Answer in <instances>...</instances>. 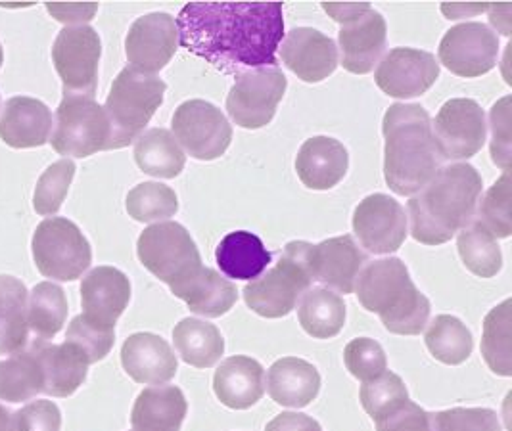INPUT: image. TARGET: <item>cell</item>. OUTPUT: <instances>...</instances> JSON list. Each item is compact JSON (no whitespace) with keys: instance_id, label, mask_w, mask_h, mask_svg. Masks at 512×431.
<instances>
[{"instance_id":"1","label":"cell","mask_w":512,"mask_h":431,"mask_svg":"<svg viewBox=\"0 0 512 431\" xmlns=\"http://www.w3.org/2000/svg\"><path fill=\"white\" fill-rule=\"evenodd\" d=\"M175 23L179 45L225 75L277 66L280 2H190Z\"/></svg>"},{"instance_id":"2","label":"cell","mask_w":512,"mask_h":431,"mask_svg":"<svg viewBox=\"0 0 512 431\" xmlns=\"http://www.w3.org/2000/svg\"><path fill=\"white\" fill-rule=\"evenodd\" d=\"M484 182L470 163H451L409 200L411 236L424 246H442L470 225Z\"/></svg>"},{"instance_id":"3","label":"cell","mask_w":512,"mask_h":431,"mask_svg":"<svg viewBox=\"0 0 512 431\" xmlns=\"http://www.w3.org/2000/svg\"><path fill=\"white\" fill-rule=\"evenodd\" d=\"M384 179L397 196L420 192L442 167L432 119L419 104H394L384 115Z\"/></svg>"},{"instance_id":"4","label":"cell","mask_w":512,"mask_h":431,"mask_svg":"<svg viewBox=\"0 0 512 431\" xmlns=\"http://www.w3.org/2000/svg\"><path fill=\"white\" fill-rule=\"evenodd\" d=\"M359 303L376 313L384 328L397 336H417L430 318V301L411 280L409 269L397 257L369 263L355 282Z\"/></svg>"},{"instance_id":"5","label":"cell","mask_w":512,"mask_h":431,"mask_svg":"<svg viewBox=\"0 0 512 431\" xmlns=\"http://www.w3.org/2000/svg\"><path fill=\"white\" fill-rule=\"evenodd\" d=\"M165 89L167 85L156 75H146L131 66L119 71L104 106L110 121L108 150L127 148L142 135L160 110Z\"/></svg>"},{"instance_id":"6","label":"cell","mask_w":512,"mask_h":431,"mask_svg":"<svg viewBox=\"0 0 512 431\" xmlns=\"http://www.w3.org/2000/svg\"><path fill=\"white\" fill-rule=\"evenodd\" d=\"M309 242H290L280 251L279 263L244 286L246 305L263 318L288 317L313 284Z\"/></svg>"},{"instance_id":"7","label":"cell","mask_w":512,"mask_h":431,"mask_svg":"<svg viewBox=\"0 0 512 431\" xmlns=\"http://www.w3.org/2000/svg\"><path fill=\"white\" fill-rule=\"evenodd\" d=\"M326 14L340 23L338 43L342 66L355 75H367L382 58L388 43V25L369 2H323Z\"/></svg>"},{"instance_id":"8","label":"cell","mask_w":512,"mask_h":431,"mask_svg":"<svg viewBox=\"0 0 512 431\" xmlns=\"http://www.w3.org/2000/svg\"><path fill=\"white\" fill-rule=\"evenodd\" d=\"M108 142L110 121L94 96L64 92L56 110L54 135L50 138L54 152L70 158H89L108 150Z\"/></svg>"},{"instance_id":"9","label":"cell","mask_w":512,"mask_h":431,"mask_svg":"<svg viewBox=\"0 0 512 431\" xmlns=\"http://www.w3.org/2000/svg\"><path fill=\"white\" fill-rule=\"evenodd\" d=\"M31 251L39 273L60 282L81 278L93 263L89 240L66 217L45 219L33 234Z\"/></svg>"},{"instance_id":"10","label":"cell","mask_w":512,"mask_h":431,"mask_svg":"<svg viewBox=\"0 0 512 431\" xmlns=\"http://www.w3.org/2000/svg\"><path fill=\"white\" fill-rule=\"evenodd\" d=\"M140 263L169 288L202 267V257L190 232L179 223L146 228L137 242Z\"/></svg>"},{"instance_id":"11","label":"cell","mask_w":512,"mask_h":431,"mask_svg":"<svg viewBox=\"0 0 512 431\" xmlns=\"http://www.w3.org/2000/svg\"><path fill=\"white\" fill-rule=\"evenodd\" d=\"M288 87L279 66L257 68L236 75L227 96V112L242 129H261L273 121Z\"/></svg>"},{"instance_id":"12","label":"cell","mask_w":512,"mask_h":431,"mask_svg":"<svg viewBox=\"0 0 512 431\" xmlns=\"http://www.w3.org/2000/svg\"><path fill=\"white\" fill-rule=\"evenodd\" d=\"M171 127L188 156L200 161L221 158L233 140L229 119L206 100L183 102L173 114Z\"/></svg>"},{"instance_id":"13","label":"cell","mask_w":512,"mask_h":431,"mask_svg":"<svg viewBox=\"0 0 512 431\" xmlns=\"http://www.w3.org/2000/svg\"><path fill=\"white\" fill-rule=\"evenodd\" d=\"M100 56L102 43L96 29L89 25L62 29L52 46V62L64 83V92L94 96Z\"/></svg>"},{"instance_id":"14","label":"cell","mask_w":512,"mask_h":431,"mask_svg":"<svg viewBox=\"0 0 512 431\" xmlns=\"http://www.w3.org/2000/svg\"><path fill=\"white\" fill-rule=\"evenodd\" d=\"M432 133L443 159L472 158L486 144V114L472 98H451L432 121Z\"/></svg>"},{"instance_id":"15","label":"cell","mask_w":512,"mask_h":431,"mask_svg":"<svg viewBox=\"0 0 512 431\" xmlns=\"http://www.w3.org/2000/svg\"><path fill=\"white\" fill-rule=\"evenodd\" d=\"M438 52L440 62L451 73L474 79L495 68L499 58V37L486 23H459L443 35Z\"/></svg>"},{"instance_id":"16","label":"cell","mask_w":512,"mask_h":431,"mask_svg":"<svg viewBox=\"0 0 512 431\" xmlns=\"http://www.w3.org/2000/svg\"><path fill=\"white\" fill-rule=\"evenodd\" d=\"M353 232L369 253L390 255L407 238L405 209L386 194H371L353 211Z\"/></svg>"},{"instance_id":"17","label":"cell","mask_w":512,"mask_h":431,"mask_svg":"<svg viewBox=\"0 0 512 431\" xmlns=\"http://www.w3.org/2000/svg\"><path fill=\"white\" fill-rule=\"evenodd\" d=\"M440 77V64L434 54L399 46L390 50L374 71L378 89L392 98H415L430 91Z\"/></svg>"},{"instance_id":"18","label":"cell","mask_w":512,"mask_h":431,"mask_svg":"<svg viewBox=\"0 0 512 431\" xmlns=\"http://www.w3.org/2000/svg\"><path fill=\"white\" fill-rule=\"evenodd\" d=\"M179 46L175 18L165 12H152L131 25L125 39V54L131 68L146 75L162 71Z\"/></svg>"},{"instance_id":"19","label":"cell","mask_w":512,"mask_h":431,"mask_svg":"<svg viewBox=\"0 0 512 431\" xmlns=\"http://www.w3.org/2000/svg\"><path fill=\"white\" fill-rule=\"evenodd\" d=\"M284 66L305 83H321L338 68V46L313 27H296L279 46Z\"/></svg>"},{"instance_id":"20","label":"cell","mask_w":512,"mask_h":431,"mask_svg":"<svg viewBox=\"0 0 512 431\" xmlns=\"http://www.w3.org/2000/svg\"><path fill=\"white\" fill-rule=\"evenodd\" d=\"M367 263V255L355 244L353 236L344 234L328 238L325 242L309 248V269L313 282H321L340 294H351L355 290L357 276Z\"/></svg>"},{"instance_id":"21","label":"cell","mask_w":512,"mask_h":431,"mask_svg":"<svg viewBox=\"0 0 512 431\" xmlns=\"http://www.w3.org/2000/svg\"><path fill=\"white\" fill-rule=\"evenodd\" d=\"M131 299V282L116 267H96L81 282L83 317L100 328L116 330Z\"/></svg>"},{"instance_id":"22","label":"cell","mask_w":512,"mask_h":431,"mask_svg":"<svg viewBox=\"0 0 512 431\" xmlns=\"http://www.w3.org/2000/svg\"><path fill=\"white\" fill-rule=\"evenodd\" d=\"M29 347L43 372V393L64 399L85 384L91 363L77 345L70 341L54 345L47 340H33Z\"/></svg>"},{"instance_id":"23","label":"cell","mask_w":512,"mask_h":431,"mask_svg":"<svg viewBox=\"0 0 512 431\" xmlns=\"http://www.w3.org/2000/svg\"><path fill=\"white\" fill-rule=\"evenodd\" d=\"M123 370L137 382L146 386H162L173 380L179 363L162 336L139 332L129 336L121 347Z\"/></svg>"},{"instance_id":"24","label":"cell","mask_w":512,"mask_h":431,"mask_svg":"<svg viewBox=\"0 0 512 431\" xmlns=\"http://www.w3.org/2000/svg\"><path fill=\"white\" fill-rule=\"evenodd\" d=\"M52 114L47 104L31 96H14L0 115V140L10 148L25 150L47 144Z\"/></svg>"},{"instance_id":"25","label":"cell","mask_w":512,"mask_h":431,"mask_svg":"<svg viewBox=\"0 0 512 431\" xmlns=\"http://www.w3.org/2000/svg\"><path fill=\"white\" fill-rule=\"evenodd\" d=\"M350 167L346 146L330 137L305 140L296 158L300 181L311 190H330L342 181Z\"/></svg>"},{"instance_id":"26","label":"cell","mask_w":512,"mask_h":431,"mask_svg":"<svg viewBox=\"0 0 512 431\" xmlns=\"http://www.w3.org/2000/svg\"><path fill=\"white\" fill-rule=\"evenodd\" d=\"M213 391L229 409H250L265 393V370L252 357H229L215 370Z\"/></svg>"},{"instance_id":"27","label":"cell","mask_w":512,"mask_h":431,"mask_svg":"<svg viewBox=\"0 0 512 431\" xmlns=\"http://www.w3.org/2000/svg\"><path fill=\"white\" fill-rule=\"evenodd\" d=\"M169 290L183 299L192 313L208 318L227 315L238 301V290L233 282L204 265Z\"/></svg>"},{"instance_id":"28","label":"cell","mask_w":512,"mask_h":431,"mask_svg":"<svg viewBox=\"0 0 512 431\" xmlns=\"http://www.w3.org/2000/svg\"><path fill=\"white\" fill-rule=\"evenodd\" d=\"M267 391L280 407L303 409L317 399L321 391V374L303 359L284 357L269 368Z\"/></svg>"},{"instance_id":"29","label":"cell","mask_w":512,"mask_h":431,"mask_svg":"<svg viewBox=\"0 0 512 431\" xmlns=\"http://www.w3.org/2000/svg\"><path fill=\"white\" fill-rule=\"evenodd\" d=\"M185 393L177 386L146 387L131 412L135 431H181L187 416Z\"/></svg>"},{"instance_id":"30","label":"cell","mask_w":512,"mask_h":431,"mask_svg":"<svg viewBox=\"0 0 512 431\" xmlns=\"http://www.w3.org/2000/svg\"><path fill=\"white\" fill-rule=\"evenodd\" d=\"M215 259L225 276L252 282L271 265L273 255L254 232L236 230L219 242Z\"/></svg>"},{"instance_id":"31","label":"cell","mask_w":512,"mask_h":431,"mask_svg":"<svg viewBox=\"0 0 512 431\" xmlns=\"http://www.w3.org/2000/svg\"><path fill=\"white\" fill-rule=\"evenodd\" d=\"M29 292L24 282L0 274V355H14L29 345L27 324Z\"/></svg>"},{"instance_id":"32","label":"cell","mask_w":512,"mask_h":431,"mask_svg":"<svg viewBox=\"0 0 512 431\" xmlns=\"http://www.w3.org/2000/svg\"><path fill=\"white\" fill-rule=\"evenodd\" d=\"M135 161L150 177L175 179L185 169L187 156L171 131L156 127L135 140Z\"/></svg>"},{"instance_id":"33","label":"cell","mask_w":512,"mask_h":431,"mask_svg":"<svg viewBox=\"0 0 512 431\" xmlns=\"http://www.w3.org/2000/svg\"><path fill=\"white\" fill-rule=\"evenodd\" d=\"M175 349L194 368H211L225 353V340L217 326L200 318H183L173 330Z\"/></svg>"},{"instance_id":"34","label":"cell","mask_w":512,"mask_h":431,"mask_svg":"<svg viewBox=\"0 0 512 431\" xmlns=\"http://www.w3.org/2000/svg\"><path fill=\"white\" fill-rule=\"evenodd\" d=\"M298 317L311 338L330 340L338 336L346 324V303L328 288H309L302 295Z\"/></svg>"},{"instance_id":"35","label":"cell","mask_w":512,"mask_h":431,"mask_svg":"<svg viewBox=\"0 0 512 431\" xmlns=\"http://www.w3.org/2000/svg\"><path fill=\"white\" fill-rule=\"evenodd\" d=\"M66 292L52 282L37 284L27 299V324L37 340L50 341L66 324L68 318Z\"/></svg>"},{"instance_id":"36","label":"cell","mask_w":512,"mask_h":431,"mask_svg":"<svg viewBox=\"0 0 512 431\" xmlns=\"http://www.w3.org/2000/svg\"><path fill=\"white\" fill-rule=\"evenodd\" d=\"M43 393V372L31 347L0 361V401L25 403Z\"/></svg>"},{"instance_id":"37","label":"cell","mask_w":512,"mask_h":431,"mask_svg":"<svg viewBox=\"0 0 512 431\" xmlns=\"http://www.w3.org/2000/svg\"><path fill=\"white\" fill-rule=\"evenodd\" d=\"M424 341L432 357L449 366L465 363L474 349L472 332L459 318L451 315H440L434 318L428 324Z\"/></svg>"},{"instance_id":"38","label":"cell","mask_w":512,"mask_h":431,"mask_svg":"<svg viewBox=\"0 0 512 431\" xmlns=\"http://www.w3.org/2000/svg\"><path fill=\"white\" fill-rule=\"evenodd\" d=\"M511 309V297L493 307L484 320L482 334L484 361L493 374L505 378L512 376Z\"/></svg>"},{"instance_id":"39","label":"cell","mask_w":512,"mask_h":431,"mask_svg":"<svg viewBox=\"0 0 512 431\" xmlns=\"http://www.w3.org/2000/svg\"><path fill=\"white\" fill-rule=\"evenodd\" d=\"M457 248L466 269L480 278H493L503 269V253L497 240L476 221L459 232Z\"/></svg>"},{"instance_id":"40","label":"cell","mask_w":512,"mask_h":431,"mask_svg":"<svg viewBox=\"0 0 512 431\" xmlns=\"http://www.w3.org/2000/svg\"><path fill=\"white\" fill-rule=\"evenodd\" d=\"M127 213L139 223H154L179 211L175 190L162 182H142L127 194Z\"/></svg>"},{"instance_id":"41","label":"cell","mask_w":512,"mask_h":431,"mask_svg":"<svg viewBox=\"0 0 512 431\" xmlns=\"http://www.w3.org/2000/svg\"><path fill=\"white\" fill-rule=\"evenodd\" d=\"M511 171H503V177L495 182L476 209L474 219L488 230L493 238H509L512 234L511 213Z\"/></svg>"},{"instance_id":"42","label":"cell","mask_w":512,"mask_h":431,"mask_svg":"<svg viewBox=\"0 0 512 431\" xmlns=\"http://www.w3.org/2000/svg\"><path fill=\"white\" fill-rule=\"evenodd\" d=\"M73 177H75V163L71 159H60L52 163L39 177L35 186V194H33L35 211L45 217L58 213V209L66 202Z\"/></svg>"},{"instance_id":"43","label":"cell","mask_w":512,"mask_h":431,"mask_svg":"<svg viewBox=\"0 0 512 431\" xmlns=\"http://www.w3.org/2000/svg\"><path fill=\"white\" fill-rule=\"evenodd\" d=\"M359 397H361V405L365 412L373 420H378L384 414H388L390 410L409 401V391L397 374L386 370L378 378H374L371 382H365L361 386Z\"/></svg>"},{"instance_id":"44","label":"cell","mask_w":512,"mask_h":431,"mask_svg":"<svg viewBox=\"0 0 512 431\" xmlns=\"http://www.w3.org/2000/svg\"><path fill=\"white\" fill-rule=\"evenodd\" d=\"M344 363L351 376L365 382L378 378L388 370V359L378 341L371 338H357L350 341L344 349Z\"/></svg>"},{"instance_id":"45","label":"cell","mask_w":512,"mask_h":431,"mask_svg":"<svg viewBox=\"0 0 512 431\" xmlns=\"http://www.w3.org/2000/svg\"><path fill=\"white\" fill-rule=\"evenodd\" d=\"M66 341L77 345L85 353L89 363L94 364L102 361L112 351L116 343V330L100 328L83 315H79L71 320L66 332Z\"/></svg>"},{"instance_id":"46","label":"cell","mask_w":512,"mask_h":431,"mask_svg":"<svg viewBox=\"0 0 512 431\" xmlns=\"http://www.w3.org/2000/svg\"><path fill=\"white\" fill-rule=\"evenodd\" d=\"M432 431H501L497 412L491 409H449L430 412Z\"/></svg>"},{"instance_id":"47","label":"cell","mask_w":512,"mask_h":431,"mask_svg":"<svg viewBox=\"0 0 512 431\" xmlns=\"http://www.w3.org/2000/svg\"><path fill=\"white\" fill-rule=\"evenodd\" d=\"M491 158L503 171H511V96L491 108Z\"/></svg>"},{"instance_id":"48","label":"cell","mask_w":512,"mask_h":431,"mask_svg":"<svg viewBox=\"0 0 512 431\" xmlns=\"http://www.w3.org/2000/svg\"><path fill=\"white\" fill-rule=\"evenodd\" d=\"M376 431H432L430 412L420 409L417 403L405 401L382 418L374 420Z\"/></svg>"},{"instance_id":"49","label":"cell","mask_w":512,"mask_h":431,"mask_svg":"<svg viewBox=\"0 0 512 431\" xmlns=\"http://www.w3.org/2000/svg\"><path fill=\"white\" fill-rule=\"evenodd\" d=\"M16 431H60L62 414L52 401H33L14 412Z\"/></svg>"},{"instance_id":"50","label":"cell","mask_w":512,"mask_h":431,"mask_svg":"<svg viewBox=\"0 0 512 431\" xmlns=\"http://www.w3.org/2000/svg\"><path fill=\"white\" fill-rule=\"evenodd\" d=\"M265 431H323L321 424L307 414L282 412L267 424Z\"/></svg>"},{"instance_id":"51","label":"cell","mask_w":512,"mask_h":431,"mask_svg":"<svg viewBox=\"0 0 512 431\" xmlns=\"http://www.w3.org/2000/svg\"><path fill=\"white\" fill-rule=\"evenodd\" d=\"M47 8L58 22L77 23L93 20L98 4H48Z\"/></svg>"},{"instance_id":"52","label":"cell","mask_w":512,"mask_h":431,"mask_svg":"<svg viewBox=\"0 0 512 431\" xmlns=\"http://www.w3.org/2000/svg\"><path fill=\"white\" fill-rule=\"evenodd\" d=\"M443 12L447 14V18L449 20H459V18H463V14H468V12H482V10H488V6H478V4H472V6H463V4H457V6H451V8H447L445 4L442 6Z\"/></svg>"},{"instance_id":"53","label":"cell","mask_w":512,"mask_h":431,"mask_svg":"<svg viewBox=\"0 0 512 431\" xmlns=\"http://www.w3.org/2000/svg\"><path fill=\"white\" fill-rule=\"evenodd\" d=\"M0 431H16L14 426V412L0 405Z\"/></svg>"},{"instance_id":"54","label":"cell","mask_w":512,"mask_h":431,"mask_svg":"<svg viewBox=\"0 0 512 431\" xmlns=\"http://www.w3.org/2000/svg\"><path fill=\"white\" fill-rule=\"evenodd\" d=\"M2 64H4V50H2V43H0V68H2Z\"/></svg>"}]
</instances>
